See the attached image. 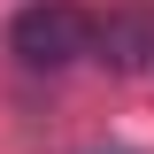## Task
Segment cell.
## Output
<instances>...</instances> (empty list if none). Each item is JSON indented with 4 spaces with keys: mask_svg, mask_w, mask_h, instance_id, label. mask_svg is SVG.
I'll use <instances>...</instances> for the list:
<instances>
[{
    "mask_svg": "<svg viewBox=\"0 0 154 154\" xmlns=\"http://www.w3.org/2000/svg\"><path fill=\"white\" fill-rule=\"evenodd\" d=\"M85 46H93V23H85V8H69V0H38V8L16 16V54L31 62V69H62V62H77Z\"/></svg>",
    "mask_w": 154,
    "mask_h": 154,
    "instance_id": "6da1fadb",
    "label": "cell"
}]
</instances>
